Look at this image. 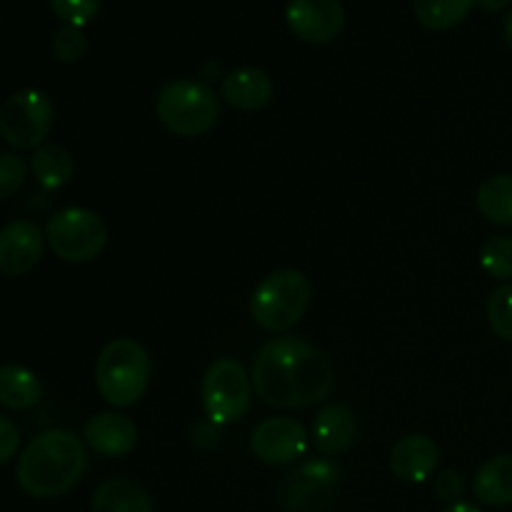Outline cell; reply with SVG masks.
<instances>
[{
  "instance_id": "27",
  "label": "cell",
  "mask_w": 512,
  "mask_h": 512,
  "mask_svg": "<svg viewBox=\"0 0 512 512\" xmlns=\"http://www.w3.org/2000/svg\"><path fill=\"white\" fill-rule=\"evenodd\" d=\"M28 175V163L15 153H0V200L18 193Z\"/></svg>"
},
{
  "instance_id": "20",
  "label": "cell",
  "mask_w": 512,
  "mask_h": 512,
  "mask_svg": "<svg viewBox=\"0 0 512 512\" xmlns=\"http://www.w3.org/2000/svg\"><path fill=\"white\" fill-rule=\"evenodd\" d=\"M43 385L33 370L23 365H0V405L8 410H28L40 403Z\"/></svg>"
},
{
  "instance_id": "14",
  "label": "cell",
  "mask_w": 512,
  "mask_h": 512,
  "mask_svg": "<svg viewBox=\"0 0 512 512\" xmlns=\"http://www.w3.org/2000/svg\"><path fill=\"white\" fill-rule=\"evenodd\" d=\"M83 443L103 458H123L138 445V428L128 415L98 413L85 423Z\"/></svg>"
},
{
  "instance_id": "10",
  "label": "cell",
  "mask_w": 512,
  "mask_h": 512,
  "mask_svg": "<svg viewBox=\"0 0 512 512\" xmlns=\"http://www.w3.org/2000/svg\"><path fill=\"white\" fill-rule=\"evenodd\" d=\"M250 450L265 465H288L308 450V430L295 418H265L250 435Z\"/></svg>"
},
{
  "instance_id": "32",
  "label": "cell",
  "mask_w": 512,
  "mask_h": 512,
  "mask_svg": "<svg viewBox=\"0 0 512 512\" xmlns=\"http://www.w3.org/2000/svg\"><path fill=\"white\" fill-rule=\"evenodd\" d=\"M503 38H505V43H508V48L512 50V10H510L508 18H505V23H503Z\"/></svg>"
},
{
  "instance_id": "23",
  "label": "cell",
  "mask_w": 512,
  "mask_h": 512,
  "mask_svg": "<svg viewBox=\"0 0 512 512\" xmlns=\"http://www.w3.org/2000/svg\"><path fill=\"white\" fill-rule=\"evenodd\" d=\"M480 265L495 280L512 283V238L510 235H493L480 248Z\"/></svg>"
},
{
  "instance_id": "8",
  "label": "cell",
  "mask_w": 512,
  "mask_h": 512,
  "mask_svg": "<svg viewBox=\"0 0 512 512\" xmlns=\"http://www.w3.org/2000/svg\"><path fill=\"white\" fill-rule=\"evenodd\" d=\"M55 123V105L43 90L25 88L0 108V135L15 150H35L45 143Z\"/></svg>"
},
{
  "instance_id": "9",
  "label": "cell",
  "mask_w": 512,
  "mask_h": 512,
  "mask_svg": "<svg viewBox=\"0 0 512 512\" xmlns=\"http://www.w3.org/2000/svg\"><path fill=\"white\" fill-rule=\"evenodd\" d=\"M340 465L330 458L300 463L283 485V505L288 512H325L340 488Z\"/></svg>"
},
{
  "instance_id": "3",
  "label": "cell",
  "mask_w": 512,
  "mask_h": 512,
  "mask_svg": "<svg viewBox=\"0 0 512 512\" xmlns=\"http://www.w3.org/2000/svg\"><path fill=\"white\" fill-rule=\"evenodd\" d=\"M153 363L138 340L115 338L100 350L95 363V385L100 398L113 408H133L148 393Z\"/></svg>"
},
{
  "instance_id": "2",
  "label": "cell",
  "mask_w": 512,
  "mask_h": 512,
  "mask_svg": "<svg viewBox=\"0 0 512 512\" xmlns=\"http://www.w3.org/2000/svg\"><path fill=\"white\" fill-rule=\"evenodd\" d=\"M88 468L85 443L70 430H43L35 435L18 458V485L38 500H53L70 493Z\"/></svg>"
},
{
  "instance_id": "26",
  "label": "cell",
  "mask_w": 512,
  "mask_h": 512,
  "mask_svg": "<svg viewBox=\"0 0 512 512\" xmlns=\"http://www.w3.org/2000/svg\"><path fill=\"white\" fill-rule=\"evenodd\" d=\"M88 50V40H85L83 30L73 28V25H63L58 33L53 35V55L60 63H75Z\"/></svg>"
},
{
  "instance_id": "24",
  "label": "cell",
  "mask_w": 512,
  "mask_h": 512,
  "mask_svg": "<svg viewBox=\"0 0 512 512\" xmlns=\"http://www.w3.org/2000/svg\"><path fill=\"white\" fill-rule=\"evenodd\" d=\"M485 313H488L490 330L505 343H512V283L498 285L490 293Z\"/></svg>"
},
{
  "instance_id": "1",
  "label": "cell",
  "mask_w": 512,
  "mask_h": 512,
  "mask_svg": "<svg viewBox=\"0 0 512 512\" xmlns=\"http://www.w3.org/2000/svg\"><path fill=\"white\" fill-rule=\"evenodd\" d=\"M253 390L270 408H310L330 398L335 370L328 355L305 338H273L255 353Z\"/></svg>"
},
{
  "instance_id": "28",
  "label": "cell",
  "mask_w": 512,
  "mask_h": 512,
  "mask_svg": "<svg viewBox=\"0 0 512 512\" xmlns=\"http://www.w3.org/2000/svg\"><path fill=\"white\" fill-rule=\"evenodd\" d=\"M435 493H438V498L443 503H460V498L465 493L463 475L455 473V470H440V473H435Z\"/></svg>"
},
{
  "instance_id": "30",
  "label": "cell",
  "mask_w": 512,
  "mask_h": 512,
  "mask_svg": "<svg viewBox=\"0 0 512 512\" xmlns=\"http://www.w3.org/2000/svg\"><path fill=\"white\" fill-rule=\"evenodd\" d=\"M475 3L483 10H488V13H500V10L508 8L512 0H475Z\"/></svg>"
},
{
  "instance_id": "16",
  "label": "cell",
  "mask_w": 512,
  "mask_h": 512,
  "mask_svg": "<svg viewBox=\"0 0 512 512\" xmlns=\"http://www.w3.org/2000/svg\"><path fill=\"white\" fill-rule=\"evenodd\" d=\"M358 438V418L343 403L325 405L313 420V445L323 455H340Z\"/></svg>"
},
{
  "instance_id": "17",
  "label": "cell",
  "mask_w": 512,
  "mask_h": 512,
  "mask_svg": "<svg viewBox=\"0 0 512 512\" xmlns=\"http://www.w3.org/2000/svg\"><path fill=\"white\" fill-rule=\"evenodd\" d=\"M90 512H155L148 490L135 480L108 478L95 488Z\"/></svg>"
},
{
  "instance_id": "21",
  "label": "cell",
  "mask_w": 512,
  "mask_h": 512,
  "mask_svg": "<svg viewBox=\"0 0 512 512\" xmlns=\"http://www.w3.org/2000/svg\"><path fill=\"white\" fill-rule=\"evenodd\" d=\"M480 215L503 228H512V173H498L483 180L478 188Z\"/></svg>"
},
{
  "instance_id": "11",
  "label": "cell",
  "mask_w": 512,
  "mask_h": 512,
  "mask_svg": "<svg viewBox=\"0 0 512 512\" xmlns=\"http://www.w3.org/2000/svg\"><path fill=\"white\" fill-rule=\"evenodd\" d=\"M285 20L303 43L328 45L343 33L345 10L340 0H290Z\"/></svg>"
},
{
  "instance_id": "12",
  "label": "cell",
  "mask_w": 512,
  "mask_h": 512,
  "mask_svg": "<svg viewBox=\"0 0 512 512\" xmlns=\"http://www.w3.org/2000/svg\"><path fill=\"white\" fill-rule=\"evenodd\" d=\"M45 235L33 220H13L0 228V273L20 278L43 258Z\"/></svg>"
},
{
  "instance_id": "5",
  "label": "cell",
  "mask_w": 512,
  "mask_h": 512,
  "mask_svg": "<svg viewBox=\"0 0 512 512\" xmlns=\"http://www.w3.org/2000/svg\"><path fill=\"white\" fill-rule=\"evenodd\" d=\"M160 125L180 138H198L213 130L220 118L218 93L205 80H170L155 95Z\"/></svg>"
},
{
  "instance_id": "31",
  "label": "cell",
  "mask_w": 512,
  "mask_h": 512,
  "mask_svg": "<svg viewBox=\"0 0 512 512\" xmlns=\"http://www.w3.org/2000/svg\"><path fill=\"white\" fill-rule=\"evenodd\" d=\"M443 512H483V510H480L478 505H473V503H463V500H460V503L448 505V508H445Z\"/></svg>"
},
{
  "instance_id": "25",
  "label": "cell",
  "mask_w": 512,
  "mask_h": 512,
  "mask_svg": "<svg viewBox=\"0 0 512 512\" xmlns=\"http://www.w3.org/2000/svg\"><path fill=\"white\" fill-rule=\"evenodd\" d=\"M48 5L65 25L83 28L100 13L103 0H48Z\"/></svg>"
},
{
  "instance_id": "7",
  "label": "cell",
  "mask_w": 512,
  "mask_h": 512,
  "mask_svg": "<svg viewBox=\"0 0 512 512\" xmlns=\"http://www.w3.org/2000/svg\"><path fill=\"white\" fill-rule=\"evenodd\" d=\"M45 240L60 260L80 265L103 253L108 245V228L93 210L65 208L48 220Z\"/></svg>"
},
{
  "instance_id": "6",
  "label": "cell",
  "mask_w": 512,
  "mask_h": 512,
  "mask_svg": "<svg viewBox=\"0 0 512 512\" xmlns=\"http://www.w3.org/2000/svg\"><path fill=\"white\" fill-rule=\"evenodd\" d=\"M253 380L233 358H218L208 365L200 383L203 410L215 425L238 423L253 405Z\"/></svg>"
},
{
  "instance_id": "22",
  "label": "cell",
  "mask_w": 512,
  "mask_h": 512,
  "mask_svg": "<svg viewBox=\"0 0 512 512\" xmlns=\"http://www.w3.org/2000/svg\"><path fill=\"white\" fill-rule=\"evenodd\" d=\"M475 0H415V18L428 30H450L463 23Z\"/></svg>"
},
{
  "instance_id": "18",
  "label": "cell",
  "mask_w": 512,
  "mask_h": 512,
  "mask_svg": "<svg viewBox=\"0 0 512 512\" xmlns=\"http://www.w3.org/2000/svg\"><path fill=\"white\" fill-rule=\"evenodd\" d=\"M473 493L488 508L512 505V453L495 455L480 465L473 478Z\"/></svg>"
},
{
  "instance_id": "4",
  "label": "cell",
  "mask_w": 512,
  "mask_h": 512,
  "mask_svg": "<svg viewBox=\"0 0 512 512\" xmlns=\"http://www.w3.org/2000/svg\"><path fill=\"white\" fill-rule=\"evenodd\" d=\"M313 298L308 275L293 268H280L265 275L250 298V318L268 333H288L305 318Z\"/></svg>"
},
{
  "instance_id": "13",
  "label": "cell",
  "mask_w": 512,
  "mask_h": 512,
  "mask_svg": "<svg viewBox=\"0 0 512 512\" xmlns=\"http://www.w3.org/2000/svg\"><path fill=\"white\" fill-rule=\"evenodd\" d=\"M438 465V443L425 433L405 435L390 450V473L403 483H425V480L435 478Z\"/></svg>"
},
{
  "instance_id": "15",
  "label": "cell",
  "mask_w": 512,
  "mask_h": 512,
  "mask_svg": "<svg viewBox=\"0 0 512 512\" xmlns=\"http://www.w3.org/2000/svg\"><path fill=\"white\" fill-rule=\"evenodd\" d=\"M273 78L265 70L245 65V68L230 70L220 83V95L230 108L240 113H255L263 110L273 100Z\"/></svg>"
},
{
  "instance_id": "29",
  "label": "cell",
  "mask_w": 512,
  "mask_h": 512,
  "mask_svg": "<svg viewBox=\"0 0 512 512\" xmlns=\"http://www.w3.org/2000/svg\"><path fill=\"white\" fill-rule=\"evenodd\" d=\"M18 448H20L18 428H15L13 420L0 415V465L8 463L10 458H15Z\"/></svg>"
},
{
  "instance_id": "19",
  "label": "cell",
  "mask_w": 512,
  "mask_h": 512,
  "mask_svg": "<svg viewBox=\"0 0 512 512\" xmlns=\"http://www.w3.org/2000/svg\"><path fill=\"white\" fill-rule=\"evenodd\" d=\"M28 168L45 190H58L73 178L75 160L60 143H43L33 150Z\"/></svg>"
}]
</instances>
